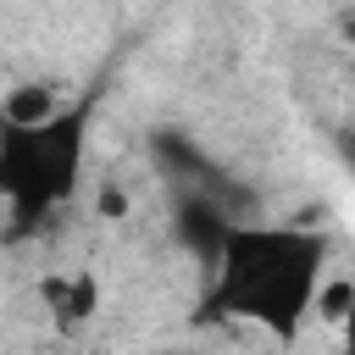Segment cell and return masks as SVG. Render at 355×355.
<instances>
[{"label":"cell","mask_w":355,"mask_h":355,"mask_svg":"<svg viewBox=\"0 0 355 355\" xmlns=\"http://www.w3.org/2000/svg\"><path fill=\"white\" fill-rule=\"evenodd\" d=\"M50 116H61V111H55V94L44 83H22L6 94V128H39Z\"/></svg>","instance_id":"cell-4"},{"label":"cell","mask_w":355,"mask_h":355,"mask_svg":"<svg viewBox=\"0 0 355 355\" xmlns=\"http://www.w3.org/2000/svg\"><path fill=\"white\" fill-rule=\"evenodd\" d=\"M172 233H178V244L194 261L216 266L222 250H227V239L239 233V216L216 194H205V189H178V200H172Z\"/></svg>","instance_id":"cell-3"},{"label":"cell","mask_w":355,"mask_h":355,"mask_svg":"<svg viewBox=\"0 0 355 355\" xmlns=\"http://www.w3.org/2000/svg\"><path fill=\"white\" fill-rule=\"evenodd\" d=\"M83 122L78 116H50L39 128H6L0 144V178H6V200H11V222L28 227L33 216H44L78 178V155H83Z\"/></svg>","instance_id":"cell-2"},{"label":"cell","mask_w":355,"mask_h":355,"mask_svg":"<svg viewBox=\"0 0 355 355\" xmlns=\"http://www.w3.org/2000/svg\"><path fill=\"white\" fill-rule=\"evenodd\" d=\"M44 300H50V311L72 327V322H83V316L94 311V283H89V277H50V283H44Z\"/></svg>","instance_id":"cell-5"},{"label":"cell","mask_w":355,"mask_h":355,"mask_svg":"<svg viewBox=\"0 0 355 355\" xmlns=\"http://www.w3.org/2000/svg\"><path fill=\"white\" fill-rule=\"evenodd\" d=\"M344 33H349V39H355V11H349V17H344Z\"/></svg>","instance_id":"cell-7"},{"label":"cell","mask_w":355,"mask_h":355,"mask_svg":"<svg viewBox=\"0 0 355 355\" xmlns=\"http://www.w3.org/2000/svg\"><path fill=\"white\" fill-rule=\"evenodd\" d=\"M344 338H349V349H355V305H349V316H344Z\"/></svg>","instance_id":"cell-6"},{"label":"cell","mask_w":355,"mask_h":355,"mask_svg":"<svg viewBox=\"0 0 355 355\" xmlns=\"http://www.w3.org/2000/svg\"><path fill=\"white\" fill-rule=\"evenodd\" d=\"M222 288L216 305L233 316H255L272 322L277 333L294 327V316L305 305H316V266H322V239L311 233H288V227H250L239 222V233L222 250Z\"/></svg>","instance_id":"cell-1"}]
</instances>
